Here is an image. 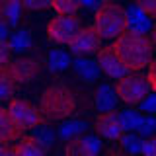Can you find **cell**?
<instances>
[{
  "mask_svg": "<svg viewBox=\"0 0 156 156\" xmlns=\"http://www.w3.org/2000/svg\"><path fill=\"white\" fill-rule=\"evenodd\" d=\"M113 49L129 72H140L144 66H148L154 55V45L148 33H136L131 29H125L119 37L113 39Z\"/></svg>",
  "mask_w": 156,
  "mask_h": 156,
  "instance_id": "cell-1",
  "label": "cell"
},
{
  "mask_svg": "<svg viewBox=\"0 0 156 156\" xmlns=\"http://www.w3.org/2000/svg\"><path fill=\"white\" fill-rule=\"evenodd\" d=\"M39 111L47 121H65L76 111V98L65 84H53L41 94Z\"/></svg>",
  "mask_w": 156,
  "mask_h": 156,
  "instance_id": "cell-2",
  "label": "cell"
},
{
  "mask_svg": "<svg viewBox=\"0 0 156 156\" xmlns=\"http://www.w3.org/2000/svg\"><path fill=\"white\" fill-rule=\"evenodd\" d=\"M94 27L100 33L101 39L119 37L125 29H129V20H127V10L117 2H104L96 8L94 16Z\"/></svg>",
  "mask_w": 156,
  "mask_h": 156,
  "instance_id": "cell-3",
  "label": "cell"
},
{
  "mask_svg": "<svg viewBox=\"0 0 156 156\" xmlns=\"http://www.w3.org/2000/svg\"><path fill=\"white\" fill-rule=\"evenodd\" d=\"M115 94L119 98V101H123L125 105H131V107L139 105L150 94L148 80L140 72H129L123 78H117Z\"/></svg>",
  "mask_w": 156,
  "mask_h": 156,
  "instance_id": "cell-4",
  "label": "cell"
},
{
  "mask_svg": "<svg viewBox=\"0 0 156 156\" xmlns=\"http://www.w3.org/2000/svg\"><path fill=\"white\" fill-rule=\"evenodd\" d=\"M80 27H82V20L76 14H68V16L57 14L47 26V35L55 45H68L70 39L80 31Z\"/></svg>",
  "mask_w": 156,
  "mask_h": 156,
  "instance_id": "cell-5",
  "label": "cell"
},
{
  "mask_svg": "<svg viewBox=\"0 0 156 156\" xmlns=\"http://www.w3.org/2000/svg\"><path fill=\"white\" fill-rule=\"evenodd\" d=\"M8 109H10V113H12V117L16 119V123L22 127L23 131L35 129V127L45 123V119H43L39 107H35L33 104H29V101H26V100L12 98V100L8 101Z\"/></svg>",
  "mask_w": 156,
  "mask_h": 156,
  "instance_id": "cell-6",
  "label": "cell"
},
{
  "mask_svg": "<svg viewBox=\"0 0 156 156\" xmlns=\"http://www.w3.org/2000/svg\"><path fill=\"white\" fill-rule=\"evenodd\" d=\"M101 41H104V39L100 37V33L96 31L94 26L80 27V31L70 39V43H68V51L74 57H88V55H94V53L100 51Z\"/></svg>",
  "mask_w": 156,
  "mask_h": 156,
  "instance_id": "cell-7",
  "label": "cell"
},
{
  "mask_svg": "<svg viewBox=\"0 0 156 156\" xmlns=\"http://www.w3.org/2000/svg\"><path fill=\"white\" fill-rule=\"evenodd\" d=\"M96 62L100 66V70L104 72L105 76L109 78H123L125 74H129V68H127L121 58L117 57L113 45H107V47H100V51L96 53Z\"/></svg>",
  "mask_w": 156,
  "mask_h": 156,
  "instance_id": "cell-8",
  "label": "cell"
},
{
  "mask_svg": "<svg viewBox=\"0 0 156 156\" xmlns=\"http://www.w3.org/2000/svg\"><path fill=\"white\" fill-rule=\"evenodd\" d=\"M101 140L96 135H80L70 139L65 146V156H100Z\"/></svg>",
  "mask_w": 156,
  "mask_h": 156,
  "instance_id": "cell-9",
  "label": "cell"
},
{
  "mask_svg": "<svg viewBox=\"0 0 156 156\" xmlns=\"http://www.w3.org/2000/svg\"><path fill=\"white\" fill-rule=\"evenodd\" d=\"M94 129L98 136L105 140H119V136L125 133L123 127H121V121H119V111H104L96 117L94 121Z\"/></svg>",
  "mask_w": 156,
  "mask_h": 156,
  "instance_id": "cell-10",
  "label": "cell"
},
{
  "mask_svg": "<svg viewBox=\"0 0 156 156\" xmlns=\"http://www.w3.org/2000/svg\"><path fill=\"white\" fill-rule=\"evenodd\" d=\"M20 88V78L16 74L12 61H8L6 65H0V104L10 101L16 96Z\"/></svg>",
  "mask_w": 156,
  "mask_h": 156,
  "instance_id": "cell-11",
  "label": "cell"
},
{
  "mask_svg": "<svg viewBox=\"0 0 156 156\" xmlns=\"http://www.w3.org/2000/svg\"><path fill=\"white\" fill-rule=\"evenodd\" d=\"M23 136V129L16 123L8 107L0 105V144H12Z\"/></svg>",
  "mask_w": 156,
  "mask_h": 156,
  "instance_id": "cell-12",
  "label": "cell"
},
{
  "mask_svg": "<svg viewBox=\"0 0 156 156\" xmlns=\"http://www.w3.org/2000/svg\"><path fill=\"white\" fill-rule=\"evenodd\" d=\"M14 68H16V74L20 78V84H23V82H29L33 80V78L39 76V72H41V62H39V58H31V57H22V58H16V61H12Z\"/></svg>",
  "mask_w": 156,
  "mask_h": 156,
  "instance_id": "cell-13",
  "label": "cell"
},
{
  "mask_svg": "<svg viewBox=\"0 0 156 156\" xmlns=\"http://www.w3.org/2000/svg\"><path fill=\"white\" fill-rule=\"evenodd\" d=\"M70 66L74 68V72L86 82V84H94V82H98V78H100V74H101L98 62L92 61V58H86V57H76V61H72Z\"/></svg>",
  "mask_w": 156,
  "mask_h": 156,
  "instance_id": "cell-14",
  "label": "cell"
},
{
  "mask_svg": "<svg viewBox=\"0 0 156 156\" xmlns=\"http://www.w3.org/2000/svg\"><path fill=\"white\" fill-rule=\"evenodd\" d=\"M117 101H119V98L115 94V88L109 86V84H100L94 94V104H96V109L100 111V113H104V111H113Z\"/></svg>",
  "mask_w": 156,
  "mask_h": 156,
  "instance_id": "cell-15",
  "label": "cell"
},
{
  "mask_svg": "<svg viewBox=\"0 0 156 156\" xmlns=\"http://www.w3.org/2000/svg\"><path fill=\"white\" fill-rule=\"evenodd\" d=\"M127 20H129V29H131V31L148 33L150 29H152V22H150V18L146 16L143 10L136 8L135 4L127 10Z\"/></svg>",
  "mask_w": 156,
  "mask_h": 156,
  "instance_id": "cell-16",
  "label": "cell"
},
{
  "mask_svg": "<svg viewBox=\"0 0 156 156\" xmlns=\"http://www.w3.org/2000/svg\"><path fill=\"white\" fill-rule=\"evenodd\" d=\"M88 125L86 121H80V119H76V121H65L61 127L57 129V135L61 136L62 140H70V139H74V136H80V135H84L86 131H88Z\"/></svg>",
  "mask_w": 156,
  "mask_h": 156,
  "instance_id": "cell-17",
  "label": "cell"
},
{
  "mask_svg": "<svg viewBox=\"0 0 156 156\" xmlns=\"http://www.w3.org/2000/svg\"><path fill=\"white\" fill-rule=\"evenodd\" d=\"M70 55H68L66 51H62V49H55V51H51V55H49V61H47V68L51 72H62L66 70L68 66H70Z\"/></svg>",
  "mask_w": 156,
  "mask_h": 156,
  "instance_id": "cell-18",
  "label": "cell"
},
{
  "mask_svg": "<svg viewBox=\"0 0 156 156\" xmlns=\"http://www.w3.org/2000/svg\"><path fill=\"white\" fill-rule=\"evenodd\" d=\"M16 152L18 156H45V150L35 143V139L31 135L20 139V143L16 144Z\"/></svg>",
  "mask_w": 156,
  "mask_h": 156,
  "instance_id": "cell-19",
  "label": "cell"
},
{
  "mask_svg": "<svg viewBox=\"0 0 156 156\" xmlns=\"http://www.w3.org/2000/svg\"><path fill=\"white\" fill-rule=\"evenodd\" d=\"M31 131H33L31 136L35 139V143L41 146V148L45 150V152H47L49 148H51L53 144H55V131H53V129H49V127H41V125H39V127H35V129H31Z\"/></svg>",
  "mask_w": 156,
  "mask_h": 156,
  "instance_id": "cell-20",
  "label": "cell"
},
{
  "mask_svg": "<svg viewBox=\"0 0 156 156\" xmlns=\"http://www.w3.org/2000/svg\"><path fill=\"white\" fill-rule=\"evenodd\" d=\"M10 47H12V51L16 53H26L29 47H31V35H29L27 29H18L16 33H14L12 37H10Z\"/></svg>",
  "mask_w": 156,
  "mask_h": 156,
  "instance_id": "cell-21",
  "label": "cell"
},
{
  "mask_svg": "<svg viewBox=\"0 0 156 156\" xmlns=\"http://www.w3.org/2000/svg\"><path fill=\"white\" fill-rule=\"evenodd\" d=\"M49 6L61 16H68V14H78L80 0H49Z\"/></svg>",
  "mask_w": 156,
  "mask_h": 156,
  "instance_id": "cell-22",
  "label": "cell"
},
{
  "mask_svg": "<svg viewBox=\"0 0 156 156\" xmlns=\"http://www.w3.org/2000/svg\"><path fill=\"white\" fill-rule=\"evenodd\" d=\"M22 2L20 0H6V20H8V27H18L22 22Z\"/></svg>",
  "mask_w": 156,
  "mask_h": 156,
  "instance_id": "cell-23",
  "label": "cell"
},
{
  "mask_svg": "<svg viewBox=\"0 0 156 156\" xmlns=\"http://www.w3.org/2000/svg\"><path fill=\"white\" fill-rule=\"evenodd\" d=\"M119 121H121L123 131H136V127H139L140 121H143V115H140V111L125 109V111L119 113Z\"/></svg>",
  "mask_w": 156,
  "mask_h": 156,
  "instance_id": "cell-24",
  "label": "cell"
},
{
  "mask_svg": "<svg viewBox=\"0 0 156 156\" xmlns=\"http://www.w3.org/2000/svg\"><path fill=\"white\" fill-rule=\"evenodd\" d=\"M119 143H121V148L125 150L127 154H140V144H143V139H140L139 135H121L119 136Z\"/></svg>",
  "mask_w": 156,
  "mask_h": 156,
  "instance_id": "cell-25",
  "label": "cell"
},
{
  "mask_svg": "<svg viewBox=\"0 0 156 156\" xmlns=\"http://www.w3.org/2000/svg\"><path fill=\"white\" fill-rule=\"evenodd\" d=\"M136 131H139V136H143V139L154 135L156 133V117L154 115L143 117V121H140V125L136 127Z\"/></svg>",
  "mask_w": 156,
  "mask_h": 156,
  "instance_id": "cell-26",
  "label": "cell"
},
{
  "mask_svg": "<svg viewBox=\"0 0 156 156\" xmlns=\"http://www.w3.org/2000/svg\"><path fill=\"white\" fill-rule=\"evenodd\" d=\"M139 109H140V113H148V115L156 113V94H154V92H150V94L140 101Z\"/></svg>",
  "mask_w": 156,
  "mask_h": 156,
  "instance_id": "cell-27",
  "label": "cell"
},
{
  "mask_svg": "<svg viewBox=\"0 0 156 156\" xmlns=\"http://www.w3.org/2000/svg\"><path fill=\"white\" fill-rule=\"evenodd\" d=\"M135 6L143 10L148 18H156V0H133Z\"/></svg>",
  "mask_w": 156,
  "mask_h": 156,
  "instance_id": "cell-28",
  "label": "cell"
},
{
  "mask_svg": "<svg viewBox=\"0 0 156 156\" xmlns=\"http://www.w3.org/2000/svg\"><path fill=\"white\" fill-rule=\"evenodd\" d=\"M140 154L143 156H156V135H150L146 139H143Z\"/></svg>",
  "mask_w": 156,
  "mask_h": 156,
  "instance_id": "cell-29",
  "label": "cell"
},
{
  "mask_svg": "<svg viewBox=\"0 0 156 156\" xmlns=\"http://www.w3.org/2000/svg\"><path fill=\"white\" fill-rule=\"evenodd\" d=\"M20 2H22L23 10H29V12H39L49 6V0H20Z\"/></svg>",
  "mask_w": 156,
  "mask_h": 156,
  "instance_id": "cell-30",
  "label": "cell"
},
{
  "mask_svg": "<svg viewBox=\"0 0 156 156\" xmlns=\"http://www.w3.org/2000/svg\"><path fill=\"white\" fill-rule=\"evenodd\" d=\"M146 80H148V86H150V92L156 94V58L148 62V74H146Z\"/></svg>",
  "mask_w": 156,
  "mask_h": 156,
  "instance_id": "cell-31",
  "label": "cell"
},
{
  "mask_svg": "<svg viewBox=\"0 0 156 156\" xmlns=\"http://www.w3.org/2000/svg\"><path fill=\"white\" fill-rule=\"evenodd\" d=\"M10 58H12V47H10L8 41L0 39V65H6Z\"/></svg>",
  "mask_w": 156,
  "mask_h": 156,
  "instance_id": "cell-32",
  "label": "cell"
},
{
  "mask_svg": "<svg viewBox=\"0 0 156 156\" xmlns=\"http://www.w3.org/2000/svg\"><path fill=\"white\" fill-rule=\"evenodd\" d=\"M0 156H18L16 146H12V144H0Z\"/></svg>",
  "mask_w": 156,
  "mask_h": 156,
  "instance_id": "cell-33",
  "label": "cell"
},
{
  "mask_svg": "<svg viewBox=\"0 0 156 156\" xmlns=\"http://www.w3.org/2000/svg\"><path fill=\"white\" fill-rule=\"evenodd\" d=\"M0 26H8V20H6V0H0Z\"/></svg>",
  "mask_w": 156,
  "mask_h": 156,
  "instance_id": "cell-34",
  "label": "cell"
},
{
  "mask_svg": "<svg viewBox=\"0 0 156 156\" xmlns=\"http://www.w3.org/2000/svg\"><path fill=\"white\" fill-rule=\"evenodd\" d=\"M100 4H104V0H80V6L84 8H98Z\"/></svg>",
  "mask_w": 156,
  "mask_h": 156,
  "instance_id": "cell-35",
  "label": "cell"
},
{
  "mask_svg": "<svg viewBox=\"0 0 156 156\" xmlns=\"http://www.w3.org/2000/svg\"><path fill=\"white\" fill-rule=\"evenodd\" d=\"M8 35H10V31H8V26H0V39H2V41H6V39H8Z\"/></svg>",
  "mask_w": 156,
  "mask_h": 156,
  "instance_id": "cell-36",
  "label": "cell"
},
{
  "mask_svg": "<svg viewBox=\"0 0 156 156\" xmlns=\"http://www.w3.org/2000/svg\"><path fill=\"white\" fill-rule=\"evenodd\" d=\"M150 39H152V45L156 49V23H152V29H150Z\"/></svg>",
  "mask_w": 156,
  "mask_h": 156,
  "instance_id": "cell-37",
  "label": "cell"
},
{
  "mask_svg": "<svg viewBox=\"0 0 156 156\" xmlns=\"http://www.w3.org/2000/svg\"><path fill=\"white\" fill-rule=\"evenodd\" d=\"M105 156H125L123 152H119V150H107Z\"/></svg>",
  "mask_w": 156,
  "mask_h": 156,
  "instance_id": "cell-38",
  "label": "cell"
},
{
  "mask_svg": "<svg viewBox=\"0 0 156 156\" xmlns=\"http://www.w3.org/2000/svg\"><path fill=\"white\" fill-rule=\"evenodd\" d=\"M104 2H113V0H104Z\"/></svg>",
  "mask_w": 156,
  "mask_h": 156,
  "instance_id": "cell-39",
  "label": "cell"
}]
</instances>
